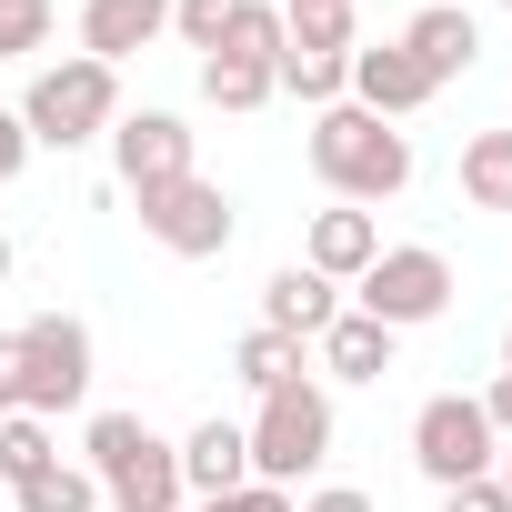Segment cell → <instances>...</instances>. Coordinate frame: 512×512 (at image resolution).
Returning <instances> with one entry per match:
<instances>
[{"mask_svg": "<svg viewBox=\"0 0 512 512\" xmlns=\"http://www.w3.org/2000/svg\"><path fill=\"white\" fill-rule=\"evenodd\" d=\"M312 171L332 181V201H392L412 181V141L382 111L332 101V111H312Z\"/></svg>", "mask_w": 512, "mask_h": 512, "instance_id": "1", "label": "cell"}, {"mask_svg": "<svg viewBox=\"0 0 512 512\" xmlns=\"http://www.w3.org/2000/svg\"><path fill=\"white\" fill-rule=\"evenodd\" d=\"M111 121H121V71L91 61V51L31 71V91H21V131H31V151H81V141H101Z\"/></svg>", "mask_w": 512, "mask_h": 512, "instance_id": "2", "label": "cell"}, {"mask_svg": "<svg viewBox=\"0 0 512 512\" xmlns=\"http://www.w3.org/2000/svg\"><path fill=\"white\" fill-rule=\"evenodd\" d=\"M91 482L111 512H181V442H161L141 412H91Z\"/></svg>", "mask_w": 512, "mask_h": 512, "instance_id": "3", "label": "cell"}, {"mask_svg": "<svg viewBox=\"0 0 512 512\" xmlns=\"http://www.w3.org/2000/svg\"><path fill=\"white\" fill-rule=\"evenodd\" d=\"M251 482H302V472H322L332 462V392L322 382H282V392H262V412H251Z\"/></svg>", "mask_w": 512, "mask_h": 512, "instance_id": "4", "label": "cell"}, {"mask_svg": "<svg viewBox=\"0 0 512 512\" xmlns=\"http://www.w3.org/2000/svg\"><path fill=\"white\" fill-rule=\"evenodd\" d=\"M352 312H362V322H382V332L442 322V312H452V262H442L432 241H392L382 262L352 282Z\"/></svg>", "mask_w": 512, "mask_h": 512, "instance_id": "5", "label": "cell"}, {"mask_svg": "<svg viewBox=\"0 0 512 512\" xmlns=\"http://www.w3.org/2000/svg\"><path fill=\"white\" fill-rule=\"evenodd\" d=\"M91 402V332L71 312H31L21 322V412H81Z\"/></svg>", "mask_w": 512, "mask_h": 512, "instance_id": "6", "label": "cell"}, {"mask_svg": "<svg viewBox=\"0 0 512 512\" xmlns=\"http://www.w3.org/2000/svg\"><path fill=\"white\" fill-rule=\"evenodd\" d=\"M141 201V231L171 251V262H211V251H231V231H241V211H231V191L221 181H161V191H131Z\"/></svg>", "mask_w": 512, "mask_h": 512, "instance_id": "7", "label": "cell"}, {"mask_svg": "<svg viewBox=\"0 0 512 512\" xmlns=\"http://www.w3.org/2000/svg\"><path fill=\"white\" fill-rule=\"evenodd\" d=\"M492 452H502V432L482 422V402L472 392H432L422 412H412V462H422V482H482L492 472Z\"/></svg>", "mask_w": 512, "mask_h": 512, "instance_id": "8", "label": "cell"}, {"mask_svg": "<svg viewBox=\"0 0 512 512\" xmlns=\"http://www.w3.org/2000/svg\"><path fill=\"white\" fill-rule=\"evenodd\" d=\"M111 161H121L131 191L191 181V121H181V111H121V121H111Z\"/></svg>", "mask_w": 512, "mask_h": 512, "instance_id": "9", "label": "cell"}, {"mask_svg": "<svg viewBox=\"0 0 512 512\" xmlns=\"http://www.w3.org/2000/svg\"><path fill=\"white\" fill-rule=\"evenodd\" d=\"M402 51L422 61V81L442 91V81H462L472 61H482V21L462 11V0H432V11H412L402 21Z\"/></svg>", "mask_w": 512, "mask_h": 512, "instance_id": "10", "label": "cell"}, {"mask_svg": "<svg viewBox=\"0 0 512 512\" xmlns=\"http://www.w3.org/2000/svg\"><path fill=\"white\" fill-rule=\"evenodd\" d=\"M302 262L322 272V282H362L372 262H382V221L362 211V201H332V211H312V251Z\"/></svg>", "mask_w": 512, "mask_h": 512, "instance_id": "11", "label": "cell"}, {"mask_svg": "<svg viewBox=\"0 0 512 512\" xmlns=\"http://www.w3.org/2000/svg\"><path fill=\"white\" fill-rule=\"evenodd\" d=\"M171 31V0H81V51L91 61H131V51H151Z\"/></svg>", "mask_w": 512, "mask_h": 512, "instance_id": "12", "label": "cell"}, {"mask_svg": "<svg viewBox=\"0 0 512 512\" xmlns=\"http://www.w3.org/2000/svg\"><path fill=\"white\" fill-rule=\"evenodd\" d=\"M352 101L382 111V121H402V111L432 101V81H422V61H412L402 41H372V51H352Z\"/></svg>", "mask_w": 512, "mask_h": 512, "instance_id": "13", "label": "cell"}, {"mask_svg": "<svg viewBox=\"0 0 512 512\" xmlns=\"http://www.w3.org/2000/svg\"><path fill=\"white\" fill-rule=\"evenodd\" d=\"M332 312H342V302H332V282H322L312 262H292V272L262 282V332H282V342H322Z\"/></svg>", "mask_w": 512, "mask_h": 512, "instance_id": "14", "label": "cell"}, {"mask_svg": "<svg viewBox=\"0 0 512 512\" xmlns=\"http://www.w3.org/2000/svg\"><path fill=\"white\" fill-rule=\"evenodd\" d=\"M251 482V442H241V422H201L191 442H181V492H201V502H231Z\"/></svg>", "mask_w": 512, "mask_h": 512, "instance_id": "15", "label": "cell"}, {"mask_svg": "<svg viewBox=\"0 0 512 512\" xmlns=\"http://www.w3.org/2000/svg\"><path fill=\"white\" fill-rule=\"evenodd\" d=\"M392 342H402V332H382V322H362V312H332L322 372H332V382H382V372H392Z\"/></svg>", "mask_w": 512, "mask_h": 512, "instance_id": "16", "label": "cell"}, {"mask_svg": "<svg viewBox=\"0 0 512 512\" xmlns=\"http://www.w3.org/2000/svg\"><path fill=\"white\" fill-rule=\"evenodd\" d=\"M462 201L472 211H512V131H472L462 141Z\"/></svg>", "mask_w": 512, "mask_h": 512, "instance_id": "17", "label": "cell"}, {"mask_svg": "<svg viewBox=\"0 0 512 512\" xmlns=\"http://www.w3.org/2000/svg\"><path fill=\"white\" fill-rule=\"evenodd\" d=\"M51 462H61V442H51V422H41V412H0V482L21 492V482H41Z\"/></svg>", "mask_w": 512, "mask_h": 512, "instance_id": "18", "label": "cell"}, {"mask_svg": "<svg viewBox=\"0 0 512 512\" xmlns=\"http://www.w3.org/2000/svg\"><path fill=\"white\" fill-rule=\"evenodd\" d=\"M272 91H282V81H272V61H231V51H211V61H201V101H211V111H262Z\"/></svg>", "mask_w": 512, "mask_h": 512, "instance_id": "19", "label": "cell"}, {"mask_svg": "<svg viewBox=\"0 0 512 512\" xmlns=\"http://www.w3.org/2000/svg\"><path fill=\"white\" fill-rule=\"evenodd\" d=\"M272 81H282L292 101H312V111L352 101V61H332V51H282V61H272Z\"/></svg>", "mask_w": 512, "mask_h": 512, "instance_id": "20", "label": "cell"}, {"mask_svg": "<svg viewBox=\"0 0 512 512\" xmlns=\"http://www.w3.org/2000/svg\"><path fill=\"white\" fill-rule=\"evenodd\" d=\"M231 372H241L251 392H282V382H302V342H282V332H241Z\"/></svg>", "mask_w": 512, "mask_h": 512, "instance_id": "21", "label": "cell"}, {"mask_svg": "<svg viewBox=\"0 0 512 512\" xmlns=\"http://www.w3.org/2000/svg\"><path fill=\"white\" fill-rule=\"evenodd\" d=\"M221 51H231V61H282V0H231Z\"/></svg>", "mask_w": 512, "mask_h": 512, "instance_id": "22", "label": "cell"}, {"mask_svg": "<svg viewBox=\"0 0 512 512\" xmlns=\"http://www.w3.org/2000/svg\"><path fill=\"white\" fill-rule=\"evenodd\" d=\"M11 502H21V512H91V502H101V482H91V472H71V462H51V472H41V482H21Z\"/></svg>", "mask_w": 512, "mask_h": 512, "instance_id": "23", "label": "cell"}, {"mask_svg": "<svg viewBox=\"0 0 512 512\" xmlns=\"http://www.w3.org/2000/svg\"><path fill=\"white\" fill-rule=\"evenodd\" d=\"M51 51V0H0V61Z\"/></svg>", "mask_w": 512, "mask_h": 512, "instance_id": "24", "label": "cell"}, {"mask_svg": "<svg viewBox=\"0 0 512 512\" xmlns=\"http://www.w3.org/2000/svg\"><path fill=\"white\" fill-rule=\"evenodd\" d=\"M171 31L211 61V51H221V31H231V0H171Z\"/></svg>", "mask_w": 512, "mask_h": 512, "instance_id": "25", "label": "cell"}, {"mask_svg": "<svg viewBox=\"0 0 512 512\" xmlns=\"http://www.w3.org/2000/svg\"><path fill=\"white\" fill-rule=\"evenodd\" d=\"M442 512H512V492L482 472V482H452V492H442Z\"/></svg>", "mask_w": 512, "mask_h": 512, "instance_id": "26", "label": "cell"}, {"mask_svg": "<svg viewBox=\"0 0 512 512\" xmlns=\"http://www.w3.org/2000/svg\"><path fill=\"white\" fill-rule=\"evenodd\" d=\"M221 512H302V502H292V492H282V482H241V492H231V502H221Z\"/></svg>", "mask_w": 512, "mask_h": 512, "instance_id": "27", "label": "cell"}, {"mask_svg": "<svg viewBox=\"0 0 512 512\" xmlns=\"http://www.w3.org/2000/svg\"><path fill=\"white\" fill-rule=\"evenodd\" d=\"M472 402H482V422L512 442V372H492V392H472Z\"/></svg>", "mask_w": 512, "mask_h": 512, "instance_id": "28", "label": "cell"}, {"mask_svg": "<svg viewBox=\"0 0 512 512\" xmlns=\"http://www.w3.org/2000/svg\"><path fill=\"white\" fill-rule=\"evenodd\" d=\"M0 412H21V332H0Z\"/></svg>", "mask_w": 512, "mask_h": 512, "instance_id": "29", "label": "cell"}, {"mask_svg": "<svg viewBox=\"0 0 512 512\" xmlns=\"http://www.w3.org/2000/svg\"><path fill=\"white\" fill-rule=\"evenodd\" d=\"M21 161H31V131H21V111H0V181H11Z\"/></svg>", "mask_w": 512, "mask_h": 512, "instance_id": "30", "label": "cell"}, {"mask_svg": "<svg viewBox=\"0 0 512 512\" xmlns=\"http://www.w3.org/2000/svg\"><path fill=\"white\" fill-rule=\"evenodd\" d=\"M302 512H372V492H352V482H332V492H312Z\"/></svg>", "mask_w": 512, "mask_h": 512, "instance_id": "31", "label": "cell"}, {"mask_svg": "<svg viewBox=\"0 0 512 512\" xmlns=\"http://www.w3.org/2000/svg\"><path fill=\"white\" fill-rule=\"evenodd\" d=\"M492 482H502V492H512V442H502V452H492Z\"/></svg>", "mask_w": 512, "mask_h": 512, "instance_id": "32", "label": "cell"}, {"mask_svg": "<svg viewBox=\"0 0 512 512\" xmlns=\"http://www.w3.org/2000/svg\"><path fill=\"white\" fill-rule=\"evenodd\" d=\"M0 272H11V231H0Z\"/></svg>", "mask_w": 512, "mask_h": 512, "instance_id": "33", "label": "cell"}, {"mask_svg": "<svg viewBox=\"0 0 512 512\" xmlns=\"http://www.w3.org/2000/svg\"><path fill=\"white\" fill-rule=\"evenodd\" d=\"M502 372H512V332H502Z\"/></svg>", "mask_w": 512, "mask_h": 512, "instance_id": "34", "label": "cell"}, {"mask_svg": "<svg viewBox=\"0 0 512 512\" xmlns=\"http://www.w3.org/2000/svg\"><path fill=\"white\" fill-rule=\"evenodd\" d=\"M282 11H302V0H282Z\"/></svg>", "mask_w": 512, "mask_h": 512, "instance_id": "35", "label": "cell"}, {"mask_svg": "<svg viewBox=\"0 0 512 512\" xmlns=\"http://www.w3.org/2000/svg\"><path fill=\"white\" fill-rule=\"evenodd\" d=\"M201 512H221V502H201Z\"/></svg>", "mask_w": 512, "mask_h": 512, "instance_id": "36", "label": "cell"}, {"mask_svg": "<svg viewBox=\"0 0 512 512\" xmlns=\"http://www.w3.org/2000/svg\"><path fill=\"white\" fill-rule=\"evenodd\" d=\"M502 11H512V0H502Z\"/></svg>", "mask_w": 512, "mask_h": 512, "instance_id": "37", "label": "cell"}]
</instances>
